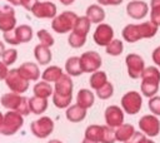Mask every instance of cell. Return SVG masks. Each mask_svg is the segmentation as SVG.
<instances>
[{"mask_svg": "<svg viewBox=\"0 0 160 143\" xmlns=\"http://www.w3.org/2000/svg\"><path fill=\"white\" fill-rule=\"evenodd\" d=\"M72 80L69 74H62L60 79L55 82L54 87V93H52V103L56 108L60 109H66L71 104L72 99Z\"/></svg>", "mask_w": 160, "mask_h": 143, "instance_id": "1", "label": "cell"}, {"mask_svg": "<svg viewBox=\"0 0 160 143\" xmlns=\"http://www.w3.org/2000/svg\"><path fill=\"white\" fill-rule=\"evenodd\" d=\"M1 105L9 110H15L20 113L21 115H28L30 113V107H29V98L21 97L18 93L10 92L6 94H2L1 97Z\"/></svg>", "mask_w": 160, "mask_h": 143, "instance_id": "2", "label": "cell"}, {"mask_svg": "<svg viewBox=\"0 0 160 143\" xmlns=\"http://www.w3.org/2000/svg\"><path fill=\"white\" fill-rule=\"evenodd\" d=\"M78 18L79 16L74 11H62L60 15H56L52 19L51 28L58 34H66L74 30Z\"/></svg>", "mask_w": 160, "mask_h": 143, "instance_id": "3", "label": "cell"}, {"mask_svg": "<svg viewBox=\"0 0 160 143\" xmlns=\"http://www.w3.org/2000/svg\"><path fill=\"white\" fill-rule=\"evenodd\" d=\"M24 124V115L15 110H9L4 115L2 124L0 127V133L4 135H12L15 134Z\"/></svg>", "mask_w": 160, "mask_h": 143, "instance_id": "4", "label": "cell"}, {"mask_svg": "<svg viewBox=\"0 0 160 143\" xmlns=\"http://www.w3.org/2000/svg\"><path fill=\"white\" fill-rule=\"evenodd\" d=\"M121 108L126 114L134 115L138 114L142 107V94H140L139 92L135 90H130L126 92L122 97H121Z\"/></svg>", "mask_w": 160, "mask_h": 143, "instance_id": "5", "label": "cell"}, {"mask_svg": "<svg viewBox=\"0 0 160 143\" xmlns=\"http://www.w3.org/2000/svg\"><path fill=\"white\" fill-rule=\"evenodd\" d=\"M8 88L18 94H22L29 89V80H26L19 72V69H10L9 74L5 79Z\"/></svg>", "mask_w": 160, "mask_h": 143, "instance_id": "6", "label": "cell"}, {"mask_svg": "<svg viewBox=\"0 0 160 143\" xmlns=\"http://www.w3.org/2000/svg\"><path fill=\"white\" fill-rule=\"evenodd\" d=\"M125 64L128 68V74L131 79H141L142 73L145 70V61L141 55L131 53L125 58Z\"/></svg>", "mask_w": 160, "mask_h": 143, "instance_id": "7", "label": "cell"}, {"mask_svg": "<svg viewBox=\"0 0 160 143\" xmlns=\"http://www.w3.org/2000/svg\"><path fill=\"white\" fill-rule=\"evenodd\" d=\"M139 129L148 137L152 138L160 133V120L155 114H145L139 119Z\"/></svg>", "mask_w": 160, "mask_h": 143, "instance_id": "8", "label": "cell"}, {"mask_svg": "<svg viewBox=\"0 0 160 143\" xmlns=\"http://www.w3.org/2000/svg\"><path fill=\"white\" fill-rule=\"evenodd\" d=\"M31 132L35 137L44 139L49 137L54 130V120L50 117H40L39 119L31 122L30 124Z\"/></svg>", "mask_w": 160, "mask_h": 143, "instance_id": "9", "label": "cell"}, {"mask_svg": "<svg viewBox=\"0 0 160 143\" xmlns=\"http://www.w3.org/2000/svg\"><path fill=\"white\" fill-rule=\"evenodd\" d=\"M80 61H81V66L84 73H94L98 72L102 64L101 56L98 51L90 50V51H85L80 55Z\"/></svg>", "mask_w": 160, "mask_h": 143, "instance_id": "10", "label": "cell"}, {"mask_svg": "<svg viewBox=\"0 0 160 143\" xmlns=\"http://www.w3.org/2000/svg\"><path fill=\"white\" fill-rule=\"evenodd\" d=\"M92 39L96 45L106 46L110 44V41L114 40V29L109 24H105V23L98 24V26L92 34Z\"/></svg>", "mask_w": 160, "mask_h": 143, "instance_id": "11", "label": "cell"}, {"mask_svg": "<svg viewBox=\"0 0 160 143\" xmlns=\"http://www.w3.org/2000/svg\"><path fill=\"white\" fill-rule=\"evenodd\" d=\"M16 28L15 10L10 5L0 6V31L6 33Z\"/></svg>", "mask_w": 160, "mask_h": 143, "instance_id": "12", "label": "cell"}, {"mask_svg": "<svg viewBox=\"0 0 160 143\" xmlns=\"http://www.w3.org/2000/svg\"><path fill=\"white\" fill-rule=\"evenodd\" d=\"M104 118H105L106 125L116 129L118 127L124 124V110L118 105H109L105 109Z\"/></svg>", "mask_w": 160, "mask_h": 143, "instance_id": "13", "label": "cell"}, {"mask_svg": "<svg viewBox=\"0 0 160 143\" xmlns=\"http://www.w3.org/2000/svg\"><path fill=\"white\" fill-rule=\"evenodd\" d=\"M149 11V5L141 0H132L126 5V14L134 20H142Z\"/></svg>", "mask_w": 160, "mask_h": 143, "instance_id": "14", "label": "cell"}, {"mask_svg": "<svg viewBox=\"0 0 160 143\" xmlns=\"http://www.w3.org/2000/svg\"><path fill=\"white\" fill-rule=\"evenodd\" d=\"M56 5L51 1H39L31 10L32 15L39 19H54L56 16Z\"/></svg>", "mask_w": 160, "mask_h": 143, "instance_id": "15", "label": "cell"}, {"mask_svg": "<svg viewBox=\"0 0 160 143\" xmlns=\"http://www.w3.org/2000/svg\"><path fill=\"white\" fill-rule=\"evenodd\" d=\"M121 35H122L124 40L128 41V43H136L141 39H144L140 24H128V25H125L122 31H121Z\"/></svg>", "mask_w": 160, "mask_h": 143, "instance_id": "16", "label": "cell"}, {"mask_svg": "<svg viewBox=\"0 0 160 143\" xmlns=\"http://www.w3.org/2000/svg\"><path fill=\"white\" fill-rule=\"evenodd\" d=\"M19 72L20 74L26 79V80H31V82H36L39 78H40V70H39V66L32 63V61H26V63H22L19 68Z\"/></svg>", "mask_w": 160, "mask_h": 143, "instance_id": "17", "label": "cell"}, {"mask_svg": "<svg viewBox=\"0 0 160 143\" xmlns=\"http://www.w3.org/2000/svg\"><path fill=\"white\" fill-rule=\"evenodd\" d=\"M65 117L69 122L71 123H78L85 119L86 117V109H84L82 107H80L79 104H71L70 107L66 108L65 112Z\"/></svg>", "mask_w": 160, "mask_h": 143, "instance_id": "18", "label": "cell"}, {"mask_svg": "<svg viewBox=\"0 0 160 143\" xmlns=\"http://www.w3.org/2000/svg\"><path fill=\"white\" fill-rule=\"evenodd\" d=\"M85 16L94 24H101L105 19V10L100 5L92 4V5L88 6V9L85 11Z\"/></svg>", "mask_w": 160, "mask_h": 143, "instance_id": "19", "label": "cell"}, {"mask_svg": "<svg viewBox=\"0 0 160 143\" xmlns=\"http://www.w3.org/2000/svg\"><path fill=\"white\" fill-rule=\"evenodd\" d=\"M65 72L70 77H79V75H81L84 73V70H82V66H81L80 56H70L65 61Z\"/></svg>", "mask_w": 160, "mask_h": 143, "instance_id": "20", "label": "cell"}, {"mask_svg": "<svg viewBox=\"0 0 160 143\" xmlns=\"http://www.w3.org/2000/svg\"><path fill=\"white\" fill-rule=\"evenodd\" d=\"M95 102V95L90 89H80L76 94V104L82 107L84 109H89L90 107L94 105Z\"/></svg>", "mask_w": 160, "mask_h": 143, "instance_id": "21", "label": "cell"}, {"mask_svg": "<svg viewBox=\"0 0 160 143\" xmlns=\"http://www.w3.org/2000/svg\"><path fill=\"white\" fill-rule=\"evenodd\" d=\"M34 56L35 59L38 60V63L40 65H46L48 63L51 61V51H50V48L49 46H45L42 44H38L34 49Z\"/></svg>", "mask_w": 160, "mask_h": 143, "instance_id": "22", "label": "cell"}, {"mask_svg": "<svg viewBox=\"0 0 160 143\" xmlns=\"http://www.w3.org/2000/svg\"><path fill=\"white\" fill-rule=\"evenodd\" d=\"M134 133H135V128H134V125L130 124V123H124V124H121L120 127H118V128L115 129L116 140L122 142V143L128 142V140L132 137Z\"/></svg>", "mask_w": 160, "mask_h": 143, "instance_id": "23", "label": "cell"}, {"mask_svg": "<svg viewBox=\"0 0 160 143\" xmlns=\"http://www.w3.org/2000/svg\"><path fill=\"white\" fill-rule=\"evenodd\" d=\"M29 107H30L31 113H34L36 115H40L48 109V99L39 98V97L34 95V97L29 98Z\"/></svg>", "mask_w": 160, "mask_h": 143, "instance_id": "24", "label": "cell"}, {"mask_svg": "<svg viewBox=\"0 0 160 143\" xmlns=\"http://www.w3.org/2000/svg\"><path fill=\"white\" fill-rule=\"evenodd\" d=\"M32 92H34V95H36V97H39V98L48 99L50 95H52L54 88L51 87L50 83L42 80V82H38V83L34 85Z\"/></svg>", "mask_w": 160, "mask_h": 143, "instance_id": "25", "label": "cell"}, {"mask_svg": "<svg viewBox=\"0 0 160 143\" xmlns=\"http://www.w3.org/2000/svg\"><path fill=\"white\" fill-rule=\"evenodd\" d=\"M14 33H15V36H16V40L18 43H28L32 39V29L31 26L29 25H19L14 29Z\"/></svg>", "mask_w": 160, "mask_h": 143, "instance_id": "26", "label": "cell"}, {"mask_svg": "<svg viewBox=\"0 0 160 143\" xmlns=\"http://www.w3.org/2000/svg\"><path fill=\"white\" fill-rule=\"evenodd\" d=\"M62 74H64V73H62V69H61L60 66L50 65V66H48V68L42 72L41 78H42V80H45V82H48V83H52V82L55 83L58 79L61 78Z\"/></svg>", "mask_w": 160, "mask_h": 143, "instance_id": "27", "label": "cell"}, {"mask_svg": "<svg viewBox=\"0 0 160 143\" xmlns=\"http://www.w3.org/2000/svg\"><path fill=\"white\" fill-rule=\"evenodd\" d=\"M102 133H104V125L91 124V125H89V127L85 129V135H84V138L95 140V142H98V143H101Z\"/></svg>", "mask_w": 160, "mask_h": 143, "instance_id": "28", "label": "cell"}, {"mask_svg": "<svg viewBox=\"0 0 160 143\" xmlns=\"http://www.w3.org/2000/svg\"><path fill=\"white\" fill-rule=\"evenodd\" d=\"M106 83H108V75H106L105 72L98 70V72L91 73L90 79H89V84H90V87H91L94 90L100 89V88H101L102 85H105Z\"/></svg>", "mask_w": 160, "mask_h": 143, "instance_id": "29", "label": "cell"}, {"mask_svg": "<svg viewBox=\"0 0 160 143\" xmlns=\"http://www.w3.org/2000/svg\"><path fill=\"white\" fill-rule=\"evenodd\" d=\"M141 80L151 82V83H159L160 84V69L158 66H154V65L146 66L144 73H142Z\"/></svg>", "mask_w": 160, "mask_h": 143, "instance_id": "30", "label": "cell"}, {"mask_svg": "<svg viewBox=\"0 0 160 143\" xmlns=\"http://www.w3.org/2000/svg\"><path fill=\"white\" fill-rule=\"evenodd\" d=\"M90 26H91V21L86 16H79L72 31L82 35V36H86L88 33L90 31Z\"/></svg>", "mask_w": 160, "mask_h": 143, "instance_id": "31", "label": "cell"}, {"mask_svg": "<svg viewBox=\"0 0 160 143\" xmlns=\"http://www.w3.org/2000/svg\"><path fill=\"white\" fill-rule=\"evenodd\" d=\"M159 83H151V82H144L141 80V84H140V90H141V94L146 98H151V97H155L156 93L159 92Z\"/></svg>", "mask_w": 160, "mask_h": 143, "instance_id": "32", "label": "cell"}, {"mask_svg": "<svg viewBox=\"0 0 160 143\" xmlns=\"http://www.w3.org/2000/svg\"><path fill=\"white\" fill-rule=\"evenodd\" d=\"M124 50V44L119 39H114L109 45L105 46V51L111 56H119Z\"/></svg>", "mask_w": 160, "mask_h": 143, "instance_id": "33", "label": "cell"}, {"mask_svg": "<svg viewBox=\"0 0 160 143\" xmlns=\"http://www.w3.org/2000/svg\"><path fill=\"white\" fill-rule=\"evenodd\" d=\"M150 21L160 26V0H150Z\"/></svg>", "mask_w": 160, "mask_h": 143, "instance_id": "34", "label": "cell"}, {"mask_svg": "<svg viewBox=\"0 0 160 143\" xmlns=\"http://www.w3.org/2000/svg\"><path fill=\"white\" fill-rule=\"evenodd\" d=\"M85 41H86V36H82V35H80V34H76V33H74V31H71L70 35H69V38H68L69 45H70L71 48H75V49L84 46V45H85Z\"/></svg>", "mask_w": 160, "mask_h": 143, "instance_id": "35", "label": "cell"}, {"mask_svg": "<svg viewBox=\"0 0 160 143\" xmlns=\"http://www.w3.org/2000/svg\"><path fill=\"white\" fill-rule=\"evenodd\" d=\"M112 94H114V85L110 82H108L105 85H102L100 89L96 90V97L102 99V100H106V99L111 98Z\"/></svg>", "mask_w": 160, "mask_h": 143, "instance_id": "36", "label": "cell"}, {"mask_svg": "<svg viewBox=\"0 0 160 143\" xmlns=\"http://www.w3.org/2000/svg\"><path fill=\"white\" fill-rule=\"evenodd\" d=\"M36 35H38V38H39L40 44H42V45H45V46H49V48H50V46H52L54 43H55L52 35H51L48 30H45V29L39 30V31L36 33Z\"/></svg>", "mask_w": 160, "mask_h": 143, "instance_id": "37", "label": "cell"}, {"mask_svg": "<svg viewBox=\"0 0 160 143\" xmlns=\"http://www.w3.org/2000/svg\"><path fill=\"white\" fill-rule=\"evenodd\" d=\"M16 59H18V50L16 49H6L1 56V61L5 63L8 66L14 64L16 61Z\"/></svg>", "mask_w": 160, "mask_h": 143, "instance_id": "38", "label": "cell"}, {"mask_svg": "<svg viewBox=\"0 0 160 143\" xmlns=\"http://www.w3.org/2000/svg\"><path fill=\"white\" fill-rule=\"evenodd\" d=\"M115 140H116L115 129L109 127V125H104V133H102L101 143H115Z\"/></svg>", "mask_w": 160, "mask_h": 143, "instance_id": "39", "label": "cell"}, {"mask_svg": "<svg viewBox=\"0 0 160 143\" xmlns=\"http://www.w3.org/2000/svg\"><path fill=\"white\" fill-rule=\"evenodd\" d=\"M148 107H149L151 114H155V115L160 117V97L159 95H155V97L149 98Z\"/></svg>", "mask_w": 160, "mask_h": 143, "instance_id": "40", "label": "cell"}, {"mask_svg": "<svg viewBox=\"0 0 160 143\" xmlns=\"http://www.w3.org/2000/svg\"><path fill=\"white\" fill-rule=\"evenodd\" d=\"M2 38L4 40L8 43V44H11V45H18V40H16V36H15V33L14 30H10V31H6L2 34Z\"/></svg>", "mask_w": 160, "mask_h": 143, "instance_id": "41", "label": "cell"}, {"mask_svg": "<svg viewBox=\"0 0 160 143\" xmlns=\"http://www.w3.org/2000/svg\"><path fill=\"white\" fill-rule=\"evenodd\" d=\"M144 139H146V135L140 130V132H136L135 130V133L132 134V137L128 140V142H125V143H141Z\"/></svg>", "mask_w": 160, "mask_h": 143, "instance_id": "42", "label": "cell"}, {"mask_svg": "<svg viewBox=\"0 0 160 143\" xmlns=\"http://www.w3.org/2000/svg\"><path fill=\"white\" fill-rule=\"evenodd\" d=\"M151 58H152V61L155 63V65L160 69V46H158V48H155V49L152 50Z\"/></svg>", "mask_w": 160, "mask_h": 143, "instance_id": "43", "label": "cell"}, {"mask_svg": "<svg viewBox=\"0 0 160 143\" xmlns=\"http://www.w3.org/2000/svg\"><path fill=\"white\" fill-rule=\"evenodd\" d=\"M38 3H39L38 0H21V6H24L29 11H31Z\"/></svg>", "mask_w": 160, "mask_h": 143, "instance_id": "44", "label": "cell"}, {"mask_svg": "<svg viewBox=\"0 0 160 143\" xmlns=\"http://www.w3.org/2000/svg\"><path fill=\"white\" fill-rule=\"evenodd\" d=\"M9 74V69H8V65L2 61H0V80H5L6 77Z\"/></svg>", "mask_w": 160, "mask_h": 143, "instance_id": "45", "label": "cell"}, {"mask_svg": "<svg viewBox=\"0 0 160 143\" xmlns=\"http://www.w3.org/2000/svg\"><path fill=\"white\" fill-rule=\"evenodd\" d=\"M100 5L102 6H108V5H112V6H116V5H120L124 0H96Z\"/></svg>", "mask_w": 160, "mask_h": 143, "instance_id": "46", "label": "cell"}, {"mask_svg": "<svg viewBox=\"0 0 160 143\" xmlns=\"http://www.w3.org/2000/svg\"><path fill=\"white\" fill-rule=\"evenodd\" d=\"M5 44L2 43V41H0V56H2V54L5 53Z\"/></svg>", "mask_w": 160, "mask_h": 143, "instance_id": "47", "label": "cell"}, {"mask_svg": "<svg viewBox=\"0 0 160 143\" xmlns=\"http://www.w3.org/2000/svg\"><path fill=\"white\" fill-rule=\"evenodd\" d=\"M8 1H10V4L14 5V6H16V5H21V0H8Z\"/></svg>", "mask_w": 160, "mask_h": 143, "instance_id": "48", "label": "cell"}, {"mask_svg": "<svg viewBox=\"0 0 160 143\" xmlns=\"http://www.w3.org/2000/svg\"><path fill=\"white\" fill-rule=\"evenodd\" d=\"M74 1H75V0H60V3L64 4V5H71Z\"/></svg>", "mask_w": 160, "mask_h": 143, "instance_id": "49", "label": "cell"}, {"mask_svg": "<svg viewBox=\"0 0 160 143\" xmlns=\"http://www.w3.org/2000/svg\"><path fill=\"white\" fill-rule=\"evenodd\" d=\"M82 143H98V142H95V140H91V139H86V138H84Z\"/></svg>", "mask_w": 160, "mask_h": 143, "instance_id": "50", "label": "cell"}, {"mask_svg": "<svg viewBox=\"0 0 160 143\" xmlns=\"http://www.w3.org/2000/svg\"><path fill=\"white\" fill-rule=\"evenodd\" d=\"M141 143H155L152 139H150V138H146V139H144Z\"/></svg>", "mask_w": 160, "mask_h": 143, "instance_id": "51", "label": "cell"}, {"mask_svg": "<svg viewBox=\"0 0 160 143\" xmlns=\"http://www.w3.org/2000/svg\"><path fill=\"white\" fill-rule=\"evenodd\" d=\"M48 143H62V142H60L59 139H51L50 142H48Z\"/></svg>", "mask_w": 160, "mask_h": 143, "instance_id": "52", "label": "cell"}, {"mask_svg": "<svg viewBox=\"0 0 160 143\" xmlns=\"http://www.w3.org/2000/svg\"><path fill=\"white\" fill-rule=\"evenodd\" d=\"M2 120H4V115H2L1 112H0V127H1V124H2Z\"/></svg>", "mask_w": 160, "mask_h": 143, "instance_id": "53", "label": "cell"}]
</instances>
